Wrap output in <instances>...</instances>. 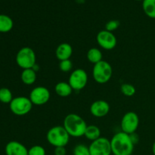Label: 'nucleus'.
<instances>
[{
    "label": "nucleus",
    "instance_id": "nucleus-1",
    "mask_svg": "<svg viewBox=\"0 0 155 155\" xmlns=\"http://www.w3.org/2000/svg\"><path fill=\"white\" fill-rule=\"evenodd\" d=\"M112 154L132 155L134 151V143L129 134L119 132L113 136L110 139Z\"/></svg>",
    "mask_w": 155,
    "mask_h": 155
},
{
    "label": "nucleus",
    "instance_id": "nucleus-2",
    "mask_svg": "<svg viewBox=\"0 0 155 155\" xmlns=\"http://www.w3.org/2000/svg\"><path fill=\"white\" fill-rule=\"evenodd\" d=\"M86 121L77 114H69L65 117L63 122L64 128L70 136L78 138L83 136L87 127Z\"/></svg>",
    "mask_w": 155,
    "mask_h": 155
},
{
    "label": "nucleus",
    "instance_id": "nucleus-3",
    "mask_svg": "<svg viewBox=\"0 0 155 155\" xmlns=\"http://www.w3.org/2000/svg\"><path fill=\"white\" fill-rule=\"evenodd\" d=\"M70 135L63 126H55L48 130L46 134V139L48 143L54 148L66 147L69 143Z\"/></svg>",
    "mask_w": 155,
    "mask_h": 155
},
{
    "label": "nucleus",
    "instance_id": "nucleus-4",
    "mask_svg": "<svg viewBox=\"0 0 155 155\" xmlns=\"http://www.w3.org/2000/svg\"><path fill=\"white\" fill-rule=\"evenodd\" d=\"M113 74V69L110 64L106 61L94 64L92 68V77L96 83L104 84L110 80Z\"/></svg>",
    "mask_w": 155,
    "mask_h": 155
},
{
    "label": "nucleus",
    "instance_id": "nucleus-5",
    "mask_svg": "<svg viewBox=\"0 0 155 155\" xmlns=\"http://www.w3.org/2000/svg\"><path fill=\"white\" fill-rule=\"evenodd\" d=\"M36 61V53L30 47H23L17 53L16 63L23 70L34 68Z\"/></svg>",
    "mask_w": 155,
    "mask_h": 155
},
{
    "label": "nucleus",
    "instance_id": "nucleus-6",
    "mask_svg": "<svg viewBox=\"0 0 155 155\" xmlns=\"http://www.w3.org/2000/svg\"><path fill=\"white\" fill-rule=\"evenodd\" d=\"M33 105L30 98L25 96L14 98L9 104L11 111L17 116H24L30 113Z\"/></svg>",
    "mask_w": 155,
    "mask_h": 155
},
{
    "label": "nucleus",
    "instance_id": "nucleus-7",
    "mask_svg": "<svg viewBox=\"0 0 155 155\" xmlns=\"http://www.w3.org/2000/svg\"><path fill=\"white\" fill-rule=\"evenodd\" d=\"M139 126V117L136 112H127L123 116L120 122L122 132L127 134L131 135L135 133Z\"/></svg>",
    "mask_w": 155,
    "mask_h": 155
},
{
    "label": "nucleus",
    "instance_id": "nucleus-8",
    "mask_svg": "<svg viewBox=\"0 0 155 155\" xmlns=\"http://www.w3.org/2000/svg\"><path fill=\"white\" fill-rule=\"evenodd\" d=\"M88 83V74L85 70L79 68L72 71L69 77L68 83L73 90L80 91L86 87Z\"/></svg>",
    "mask_w": 155,
    "mask_h": 155
},
{
    "label": "nucleus",
    "instance_id": "nucleus-9",
    "mask_svg": "<svg viewBox=\"0 0 155 155\" xmlns=\"http://www.w3.org/2000/svg\"><path fill=\"white\" fill-rule=\"evenodd\" d=\"M90 155H111L110 141L105 137L99 139L91 142L89 146Z\"/></svg>",
    "mask_w": 155,
    "mask_h": 155
},
{
    "label": "nucleus",
    "instance_id": "nucleus-10",
    "mask_svg": "<svg viewBox=\"0 0 155 155\" xmlns=\"http://www.w3.org/2000/svg\"><path fill=\"white\" fill-rule=\"evenodd\" d=\"M51 97L50 91L45 86H36L30 93L29 98L33 105H44L48 102Z\"/></svg>",
    "mask_w": 155,
    "mask_h": 155
},
{
    "label": "nucleus",
    "instance_id": "nucleus-11",
    "mask_svg": "<svg viewBox=\"0 0 155 155\" xmlns=\"http://www.w3.org/2000/svg\"><path fill=\"white\" fill-rule=\"evenodd\" d=\"M96 40L98 45L104 50H112L116 47L117 40L112 32H109L106 30L98 32L96 36Z\"/></svg>",
    "mask_w": 155,
    "mask_h": 155
},
{
    "label": "nucleus",
    "instance_id": "nucleus-12",
    "mask_svg": "<svg viewBox=\"0 0 155 155\" xmlns=\"http://www.w3.org/2000/svg\"><path fill=\"white\" fill-rule=\"evenodd\" d=\"M110 111V105L104 100H97L90 106V112L92 116L101 118L107 116Z\"/></svg>",
    "mask_w": 155,
    "mask_h": 155
},
{
    "label": "nucleus",
    "instance_id": "nucleus-13",
    "mask_svg": "<svg viewBox=\"0 0 155 155\" xmlns=\"http://www.w3.org/2000/svg\"><path fill=\"white\" fill-rule=\"evenodd\" d=\"M6 155H28V149L24 145L17 141H11L6 145Z\"/></svg>",
    "mask_w": 155,
    "mask_h": 155
},
{
    "label": "nucleus",
    "instance_id": "nucleus-14",
    "mask_svg": "<svg viewBox=\"0 0 155 155\" xmlns=\"http://www.w3.org/2000/svg\"><path fill=\"white\" fill-rule=\"evenodd\" d=\"M73 54V48L69 43L63 42L57 47L55 51V55L59 61L64 60H68L71 58Z\"/></svg>",
    "mask_w": 155,
    "mask_h": 155
},
{
    "label": "nucleus",
    "instance_id": "nucleus-15",
    "mask_svg": "<svg viewBox=\"0 0 155 155\" xmlns=\"http://www.w3.org/2000/svg\"><path fill=\"white\" fill-rule=\"evenodd\" d=\"M54 91L58 96L66 98L71 95L73 89L67 82H59L54 86Z\"/></svg>",
    "mask_w": 155,
    "mask_h": 155
},
{
    "label": "nucleus",
    "instance_id": "nucleus-16",
    "mask_svg": "<svg viewBox=\"0 0 155 155\" xmlns=\"http://www.w3.org/2000/svg\"><path fill=\"white\" fill-rule=\"evenodd\" d=\"M21 79L24 84L27 86L33 85L36 80V71L33 68L23 70L21 74Z\"/></svg>",
    "mask_w": 155,
    "mask_h": 155
},
{
    "label": "nucleus",
    "instance_id": "nucleus-17",
    "mask_svg": "<svg viewBox=\"0 0 155 155\" xmlns=\"http://www.w3.org/2000/svg\"><path fill=\"white\" fill-rule=\"evenodd\" d=\"M84 136L88 140L93 142L101 137V130L95 125H88L85 131Z\"/></svg>",
    "mask_w": 155,
    "mask_h": 155
},
{
    "label": "nucleus",
    "instance_id": "nucleus-18",
    "mask_svg": "<svg viewBox=\"0 0 155 155\" xmlns=\"http://www.w3.org/2000/svg\"><path fill=\"white\" fill-rule=\"evenodd\" d=\"M14 22L12 18L6 15H0V33H8L13 28Z\"/></svg>",
    "mask_w": 155,
    "mask_h": 155
},
{
    "label": "nucleus",
    "instance_id": "nucleus-19",
    "mask_svg": "<svg viewBox=\"0 0 155 155\" xmlns=\"http://www.w3.org/2000/svg\"><path fill=\"white\" fill-rule=\"evenodd\" d=\"M88 61L90 63L95 64L98 63V62L101 61L103 58L102 53H101V50L98 49L97 48H92L88 51L87 54H86Z\"/></svg>",
    "mask_w": 155,
    "mask_h": 155
},
{
    "label": "nucleus",
    "instance_id": "nucleus-20",
    "mask_svg": "<svg viewBox=\"0 0 155 155\" xmlns=\"http://www.w3.org/2000/svg\"><path fill=\"white\" fill-rule=\"evenodd\" d=\"M142 9L148 18L155 19V0H144Z\"/></svg>",
    "mask_w": 155,
    "mask_h": 155
},
{
    "label": "nucleus",
    "instance_id": "nucleus-21",
    "mask_svg": "<svg viewBox=\"0 0 155 155\" xmlns=\"http://www.w3.org/2000/svg\"><path fill=\"white\" fill-rule=\"evenodd\" d=\"M13 99V95L12 92L8 88H1L0 89V101L3 104H10Z\"/></svg>",
    "mask_w": 155,
    "mask_h": 155
},
{
    "label": "nucleus",
    "instance_id": "nucleus-22",
    "mask_svg": "<svg viewBox=\"0 0 155 155\" xmlns=\"http://www.w3.org/2000/svg\"><path fill=\"white\" fill-rule=\"evenodd\" d=\"M120 91L125 96L132 97L136 94V88L130 83H124L120 86Z\"/></svg>",
    "mask_w": 155,
    "mask_h": 155
},
{
    "label": "nucleus",
    "instance_id": "nucleus-23",
    "mask_svg": "<svg viewBox=\"0 0 155 155\" xmlns=\"http://www.w3.org/2000/svg\"><path fill=\"white\" fill-rule=\"evenodd\" d=\"M74 155H90L89 147L83 144H78L74 148Z\"/></svg>",
    "mask_w": 155,
    "mask_h": 155
},
{
    "label": "nucleus",
    "instance_id": "nucleus-24",
    "mask_svg": "<svg viewBox=\"0 0 155 155\" xmlns=\"http://www.w3.org/2000/svg\"><path fill=\"white\" fill-rule=\"evenodd\" d=\"M46 151L42 146L36 145L28 149V155H45Z\"/></svg>",
    "mask_w": 155,
    "mask_h": 155
},
{
    "label": "nucleus",
    "instance_id": "nucleus-25",
    "mask_svg": "<svg viewBox=\"0 0 155 155\" xmlns=\"http://www.w3.org/2000/svg\"><path fill=\"white\" fill-rule=\"evenodd\" d=\"M73 68V63L70 59L68 60L61 61L59 62V69L64 73H68L72 70Z\"/></svg>",
    "mask_w": 155,
    "mask_h": 155
},
{
    "label": "nucleus",
    "instance_id": "nucleus-26",
    "mask_svg": "<svg viewBox=\"0 0 155 155\" xmlns=\"http://www.w3.org/2000/svg\"><path fill=\"white\" fill-rule=\"evenodd\" d=\"M120 22L118 21H117V20H111V21H108L105 24V30L113 33L114 31H115L120 27Z\"/></svg>",
    "mask_w": 155,
    "mask_h": 155
},
{
    "label": "nucleus",
    "instance_id": "nucleus-27",
    "mask_svg": "<svg viewBox=\"0 0 155 155\" xmlns=\"http://www.w3.org/2000/svg\"><path fill=\"white\" fill-rule=\"evenodd\" d=\"M54 155H66L67 150L65 147H57L54 148Z\"/></svg>",
    "mask_w": 155,
    "mask_h": 155
},
{
    "label": "nucleus",
    "instance_id": "nucleus-28",
    "mask_svg": "<svg viewBox=\"0 0 155 155\" xmlns=\"http://www.w3.org/2000/svg\"><path fill=\"white\" fill-rule=\"evenodd\" d=\"M130 137H131V139H132V141H133V143H134V145H136L139 140V136H137V134L135 133H133V134L130 135Z\"/></svg>",
    "mask_w": 155,
    "mask_h": 155
},
{
    "label": "nucleus",
    "instance_id": "nucleus-29",
    "mask_svg": "<svg viewBox=\"0 0 155 155\" xmlns=\"http://www.w3.org/2000/svg\"><path fill=\"white\" fill-rule=\"evenodd\" d=\"M152 153H153V154L155 155V142L153 143V145H152Z\"/></svg>",
    "mask_w": 155,
    "mask_h": 155
},
{
    "label": "nucleus",
    "instance_id": "nucleus-30",
    "mask_svg": "<svg viewBox=\"0 0 155 155\" xmlns=\"http://www.w3.org/2000/svg\"><path fill=\"white\" fill-rule=\"evenodd\" d=\"M135 1H138V2H141V1H142V2H143L144 0H135Z\"/></svg>",
    "mask_w": 155,
    "mask_h": 155
}]
</instances>
